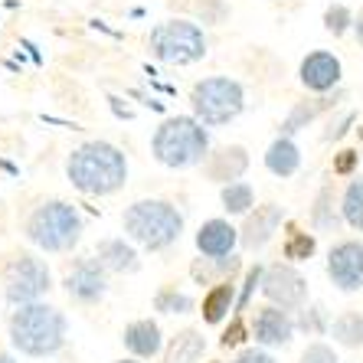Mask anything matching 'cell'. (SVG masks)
<instances>
[{
    "label": "cell",
    "mask_w": 363,
    "mask_h": 363,
    "mask_svg": "<svg viewBox=\"0 0 363 363\" xmlns=\"http://www.w3.org/2000/svg\"><path fill=\"white\" fill-rule=\"evenodd\" d=\"M154 157L170 170H186L206 161L210 154V131L190 115H174L167 118L151 138Z\"/></svg>",
    "instance_id": "4"
},
{
    "label": "cell",
    "mask_w": 363,
    "mask_h": 363,
    "mask_svg": "<svg viewBox=\"0 0 363 363\" xmlns=\"http://www.w3.org/2000/svg\"><path fill=\"white\" fill-rule=\"evenodd\" d=\"M350 26H354V13H350L344 4H334V7H328V13H324V30H328V33L344 36Z\"/></svg>",
    "instance_id": "31"
},
{
    "label": "cell",
    "mask_w": 363,
    "mask_h": 363,
    "mask_svg": "<svg viewBox=\"0 0 363 363\" xmlns=\"http://www.w3.org/2000/svg\"><path fill=\"white\" fill-rule=\"evenodd\" d=\"M350 121H354V111H347V115L337 121V125H330V131H328L324 138H328V141H337V138H344L347 128H350Z\"/></svg>",
    "instance_id": "37"
},
{
    "label": "cell",
    "mask_w": 363,
    "mask_h": 363,
    "mask_svg": "<svg viewBox=\"0 0 363 363\" xmlns=\"http://www.w3.org/2000/svg\"><path fill=\"white\" fill-rule=\"evenodd\" d=\"M239 245V229L229 220H206L196 229V249L200 255H210V259H223V255H233Z\"/></svg>",
    "instance_id": "17"
},
{
    "label": "cell",
    "mask_w": 363,
    "mask_h": 363,
    "mask_svg": "<svg viewBox=\"0 0 363 363\" xmlns=\"http://www.w3.org/2000/svg\"><path fill=\"white\" fill-rule=\"evenodd\" d=\"M121 344L135 360H151V357L164 354V330L151 318H138L121 330Z\"/></svg>",
    "instance_id": "15"
},
{
    "label": "cell",
    "mask_w": 363,
    "mask_h": 363,
    "mask_svg": "<svg viewBox=\"0 0 363 363\" xmlns=\"http://www.w3.org/2000/svg\"><path fill=\"white\" fill-rule=\"evenodd\" d=\"M190 105H194V118L206 128H223L229 121H236L245 108V92L236 79L229 76H210L200 79L190 92Z\"/></svg>",
    "instance_id": "6"
},
{
    "label": "cell",
    "mask_w": 363,
    "mask_h": 363,
    "mask_svg": "<svg viewBox=\"0 0 363 363\" xmlns=\"http://www.w3.org/2000/svg\"><path fill=\"white\" fill-rule=\"evenodd\" d=\"M50 288H52L50 265L33 252L13 255L7 262V269H4V298H7L13 308L43 301V295H46Z\"/></svg>",
    "instance_id": "8"
},
{
    "label": "cell",
    "mask_w": 363,
    "mask_h": 363,
    "mask_svg": "<svg viewBox=\"0 0 363 363\" xmlns=\"http://www.w3.org/2000/svg\"><path fill=\"white\" fill-rule=\"evenodd\" d=\"M154 311L161 314H190L196 311V301L186 291H177L174 285H164L157 295H154Z\"/></svg>",
    "instance_id": "29"
},
{
    "label": "cell",
    "mask_w": 363,
    "mask_h": 363,
    "mask_svg": "<svg viewBox=\"0 0 363 363\" xmlns=\"http://www.w3.org/2000/svg\"><path fill=\"white\" fill-rule=\"evenodd\" d=\"M298 79L308 92H318V95H328L334 85L340 82V60L334 52H308L301 60V69H298Z\"/></svg>",
    "instance_id": "14"
},
{
    "label": "cell",
    "mask_w": 363,
    "mask_h": 363,
    "mask_svg": "<svg viewBox=\"0 0 363 363\" xmlns=\"http://www.w3.org/2000/svg\"><path fill=\"white\" fill-rule=\"evenodd\" d=\"M281 252H285V259H291V262H308V259L318 252V239H314V233H304V229L291 226L285 236V245H281Z\"/></svg>",
    "instance_id": "28"
},
{
    "label": "cell",
    "mask_w": 363,
    "mask_h": 363,
    "mask_svg": "<svg viewBox=\"0 0 363 363\" xmlns=\"http://www.w3.org/2000/svg\"><path fill=\"white\" fill-rule=\"evenodd\" d=\"M239 269H242V259H239L236 252L233 255H223V259H210V255H200V259H194V265H190V279L196 281V285H223V281H233L239 275Z\"/></svg>",
    "instance_id": "19"
},
{
    "label": "cell",
    "mask_w": 363,
    "mask_h": 363,
    "mask_svg": "<svg viewBox=\"0 0 363 363\" xmlns=\"http://www.w3.org/2000/svg\"><path fill=\"white\" fill-rule=\"evenodd\" d=\"M281 223H285V206H279V203L255 206V210L245 216L242 229H239V245L249 249V252H259V249H265V245L275 239Z\"/></svg>",
    "instance_id": "13"
},
{
    "label": "cell",
    "mask_w": 363,
    "mask_h": 363,
    "mask_svg": "<svg viewBox=\"0 0 363 363\" xmlns=\"http://www.w3.org/2000/svg\"><path fill=\"white\" fill-rule=\"evenodd\" d=\"M115 363H141V360H135V357H128V360H115Z\"/></svg>",
    "instance_id": "40"
},
{
    "label": "cell",
    "mask_w": 363,
    "mask_h": 363,
    "mask_svg": "<svg viewBox=\"0 0 363 363\" xmlns=\"http://www.w3.org/2000/svg\"><path fill=\"white\" fill-rule=\"evenodd\" d=\"M344 216L337 210V200H334V190L330 186H321L318 196H314V206H311V226L318 233H337Z\"/></svg>",
    "instance_id": "24"
},
{
    "label": "cell",
    "mask_w": 363,
    "mask_h": 363,
    "mask_svg": "<svg viewBox=\"0 0 363 363\" xmlns=\"http://www.w3.org/2000/svg\"><path fill=\"white\" fill-rule=\"evenodd\" d=\"M223 210L229 213V216H249L255 206V190L252 184H245V180H236V184H226L223 186Z\"/></svg>",
    "instance_id": "26"
},
{
    "label": "cell",
    "mask_w": 363,
    "mask_h": 363,
    "mask_svg": "<svg viewBox=\"0 0 363 363\" xmlns=\"http://www.w3.org/2000/svg\"><path fill=\"white\" fill-rule=\"evenodd\" d=\"M259 291L265 295L269 304L285 308V311H301L304 304H308V279L288 262L269 265L262 275V288H259Z\"/></svg>",
    "instance_id": "9"
},
{
    "label": "cell",
    "mask_w": 363,
    "mask_h": 363,
    "mask_svg": "<svg viewBox=\"0 0 363 363\" xmlns=\"http://www.w3.org/2000/svg\"><path fill=\"white\" fill-rule=\"evenodd\" d=\"M203 354H206V337H203L196 328H184L164 347L161 363H200Z\"/></svg>",
    "instance_id": "20"
},
{
    "label": "cell",
    "mask_w": 363,
    "mask_h": 363,
    "mask_svg": "<svg viewBox=\"0 0 363 363\" xmlns=\"http://www.w3.org/2000/svg\"><path fill=\"white\" fill-rule=\"evenodd\" d=\"M66 334L69 321L56 304H20L17 311L10 314V344L17 354L33 357V360H46V357L60 354L66 347Z\"/></svg>",
    "instance_id": "2"
},
{
    "label": "cell",
    "mask_w": 363,
    "mask_h": 363,
    "mask_svg": "<svg viewBox=\"0 0 363 363\" xmlns=\"http://www.w3.org/2000/svg\"><path fill=\"white\" fill-rule=\"evenodd\" d=\"M249 167V154H245L242 144H229V147H216V151L206 154L203 161V174L213 180V184H236L239 177Z\"/></svg>",
    "instance_id": "16"
},
{
    "label": "cell",
    "mask_w": 363,
    "mask_h": 363,
    "mask_svg": "<svg viewBox=\"0 0 363 363\" xmlns=\"http://www.w3.org/2000/svg\"><path fill=\"white\" fill-rule=\"evenodd\" d=\"M23 233L43 252H72L85 233V220L72 203L46 200L26 216Z\"/></svg>",
    "instance_id": "5"
},
{
    "label": "cell",
    "mask_w": 363,
    "mask_h": 363,
    "mask_svg": "<svg viewBox=\"0 0 363 363\" xmlns=\"http://www.w3.org/2000/svg\"><path fill=\"white\" fill-rule=\"evenodd\" d=\"M62 288H66V295L72 298L76 304H99L101 298L108 295V269L99 262V259H76L72 269L66 272V279H62Z\"/></svg>",
    "instance_id": "11"
},
{
    "label": "cell",
    "mask_w": 363,
    "mask_h": 363,
    "mask_svg": "<svg viewBox=\"0 0 363 363\" xmlns=\"http://www.w3.org/2000/svg\"><path fill=\"white\" fill-rule=\"evenodd\" d=\"M249 334H252V330L245 328V321L242 318H233V321H229V328L223 330V337H220V347L223 350H236V347H242L245 344V337H249Z\"/></svg>",
    "instance_id": "33"
},
{
    "label": "cell",
    "mask_w": 363,
    "mask_h": 363,
    "mask_svg": "<svg viewBox=\"0 0 363 363\" xmlns=\"http://www.w3.org/2000/svg\"><path fill=\"white\" fill-rule=\"evenodd\" d=\"M298 330H304V334H328L330 330V321L328 314H324L321 304H311V308H301V318H298Z\"/></svg>",
    "instance_id": "30"
},
{
    "label": "cell",
    "mask_w": 363,
    "mask_h": 363,
    "mask_svg": "<svg viewBox=\"0 0 363 363\" xmlns=\"http://www.w3.org/2000/svg\"><path fill=\"white\" fill-rule=\"evenodd\" d=\"M354 30H357V40H360V46H363V10H360V17L354 20Z\"/></svg>",
    "instance_id": "38"
},
{
    "label": "cell",
    "mask_w": 363,
    "mask_h": 363,
    "mask_svg": "<svg viewBox=\"0 0 363 363\" xmlns=\"http://www.w3.org/2000/svg\"><path fill=\"white\" fill-rule=\"evenodd\" d=\"M121 229L144 249L164 252L184 233V213L167 200H138L121 213Z\"/></svg>",
    "instance_id": "3"
},
{
    "label": "cell",
    "mask_w": 363,
    "mask_h": 363,
    "mask_svg": "<svg viewBox=\"0 0 363 363\" xmlns=\"http://www.w3.org/2000/svg\"><path fill=\"white\" fill-rule=\"evenodd\" d=\"M229 311H236V281H223V285H213L206 295H203L200 314L206 324H223L229 318Z\"/></svg>",
    "instance_id": "21"
},
{
    "label": "cell",
    "mask_w": 363,
    "mask_h": 363,
    "mask_svg": "<svg viewBox=\"0 0 363 363\" xmlns=\"http://www.w3.org/2000/svg\"><path fill=\"white\" fill-rule=\"evenodd\" d=\"M328 279L330 285L354 295L363 288V239H340L328 252Z\"/></svg>",
    "instance_id": "10"
},
{
    "label": "cell",
    "mask_w": 363,
    "mask_h": 363,
    "mask_svg": "<svg viewBox=\"0 0 363 363\" xmlns=\"http://www.w3.org/2000/svg\"><path fill=\"white\" fill-rule=\"evenodd\" d=\"M233 363H279V360H275L265 347H245V350H239L236 354V360Z\"/></svg>",
    "instance_id": "36"
},
{
    "label": "cell",
    "mask_w": 363,
    "mask_h": 363,
    "mask_svg": "<svg viewBox=\"0 0 363 363\" xmlns=\"http://www.w3.org/2000/svg\"><path fill=\"white\" fill-rule=\"evenodd\" d=\"M151 56L167 66H190L206 56V36L190 20H164L151 30Z\"/></svg>",
    "instance_id": "7"
},
{
    "label": "cell",
    "mask_w": 363,
    "mask_h": 363,
    "mask_svg": "<svg viewBox=\"0 0 363 363\" xmlns=\"http://www.w3.org/2000/svg\"><path fill=\"white\" fill-rule=\"evenodd\" d=\"M0 363H17V357L7 354V350H0Z\"/></svg>",
    "instance_id": "39"
},
{
    "label": "cell",
    "mask_w": 363,
    "mask_h": 363,
    "mask_svg": "<svg viewBox=\"0 0 363 363\" xmlns=\"http://www.w3.org/2000/svg\"><path fill=\"white\" fill-rule=\"evenodd\" d=\"M249 330H252L255 344L269 350V347H288L291 344L295 334H298V324H295V318H291V311L275 308V304H262V308H255Z\"/></svg>",
    "instance_id": "12"
},
{
    "label": "cell",
    "mask_w": 363,
    "mask_h": 363,
    "mask_svg": "<svg viewBox=\"0 0 363 363\" xmlns=\"http://www.w3.org/2000/svg\"><path fill=\"white\" fill-rule=\"evenodd\" d=\"M298 363H340V357L330 344H324V340H311V344L301 350V360Z\"/></svg>",
    "instance_id": "32"
},
{
    "label": "cell",
    "mask_w": 363,
    "mask_h": 363,
    "mask_svg": "<svg viewBox=\"0 0 363 363\" xmlns=\"http://www.w3.org/2000/svg\"><path fill=\"white\" fill-rule=\"evenodd\" d=\"M95 259L108 269V275H135L141 269L138 249L125 239H101L99 249H95Z\"/></svg>",
    "instance_id": "18"
},
{
    "label": "cell",
    "mask_w": 363,
    "mask_h": 363,
    "mask_svg": "<svg viewBox=\"0 0 363 363\" xmlns=\"http://www.w3.org/2000/svg\"><path fill=\"white\" fill-rule=\"evenodd\" d=\"M330 105H334V99H328V95H321V99H308V101H298L295 108H291V115L285 118V125H281V138H291L295 131H301L304 125H311L321 111H328Z\"/></svg>",
    "instance_id": "25"
},
{
    "label": "cell",
    "mask_w": 363,
    "mask_h": 363,
    "mask_svg": "<svg viewBox=\"0 0 363 363\" xmlns=\"http://www.w3.org/2000/svg\"><path fill=\"white\" fill-rule=\"evenodd\" d=\"M340 216L350 229L363 233V177L347 184L344 196H340Z\"/></svg>",
    "instance_id": "27"
},
{
    "label": "cell",
    "mask_w": 363,
    "mask_h": 363,
    "mask_svg": "<svg viewBox=\"0 0 363 363\" xmlns=\"http://www.w3.org/2000/svg\"><path fill=\"white\" fill-rule=\"evenodd\" d=\"M357 164H360V151H354V147L334 154V174H337V177H350L357 170Z\"/></svg>",
    "instance_id": "35"
},
{
    "label": "cell",
    "mask_w": 363,
    "mask_h": 363,
    "mask_svg": "<svg viewBox=\"0 0 363 363\" xmlns=\"http://www.w3.org/2000/svg\"><path fill=\"white\" fill-rule=\"evenodd\" d=\"M265 167L275 174V177H295L298 167H301V151L291 138H275L265 151Z\"/></svg>",
    "instance_id": "22"
},
{
    "label": "cell",
    "mask_w": 363,
    "mask_h": 363,
    "mask_svg": "<svg viewBox=\"0 0 363 363\" xmlns=\"http://www.w3.org/2000/svg\"><path fill=\"white\" fill-rule=\"evenodd\" d=\"M330 337L337 347H347V350H360L363 347V311L357 308H347L340 311L334 321H330Z\"/></svg>",
    "instance_id": "23"
},
{
    "label": "cell",
    "mask_w": 363,
    "mask_h": 363,
    "mask_svg": "<svg viewBox=\"0 0 363 363\" xmlns=\"http://www.w3.org/2000/svg\"><path fill=\"white\" fill-rule=\"evenodd\" d=\"M66 177L85 196H111L128 180V157L108 141H85L69 154Z\"/></svg>",
    "instance_id": "1"
},
{
    "label": "cell",
    "mask_w": 363,
    "mask_h": 363,
    "mask_svg": "<svg viewBox=\"0 0 363 363\" xmlns=\"http://www.w3.org/2000/svg\"><path fill=\"white\" fill-rule=\"evenodd\" d=\"M210 363H220V360H210Z\"/></svg>",
    "instance_id": "41"
},
{
    "label": "cell",
    "mask_w": 363,
    "mask_h": 363,
    "mask_svg": "<svg viewBox=\"0 0 363 363\" xmlns=\"http://www.w3.org/2000/svg\"><path fill=\"white\" fill-rule=\"evenodd\" d=\"M262 275H265L262 265H252V269L245 272V285H242V295L236 298V311H245V304H249L252 291H255V288H262Z\"/></svg>",
    "instance_id": "34"
}]
</instances>
